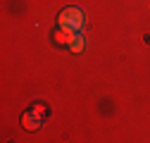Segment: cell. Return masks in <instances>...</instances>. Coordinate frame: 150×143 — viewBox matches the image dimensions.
<instances>
[{
  "mask_svg": "<svg viewBox=\"0 0 150 143\" xmlns=\"http://www.w3.org/2000/svg\"><path fill=\"white\" fill-rule=\"evenodd\" d=\"M57 24L60 29H67V31H79L83 26V12L79 7H64L57 17Z\"/></svg>",
  "mask_w": 150,
  "mask_h": 143,
  "instance_id": "obj_1",
  "label": "cell"
},
{
  "mask_svg": "<svg viewBox=\"0 0 150 143\" xmlns=\"http://www.w3.org/2000/svg\"><path fill=\"white\" fill-rule=\"evenodd\" d=\"M69 50H71V52H81V50H83V38H81V36H74V38H71Z\"/></svg>",
  "mask_w": 150,
  "mask_h": 143,
  "instance_id": "obj_2",
  "label": "cell"
}]
</instances>
